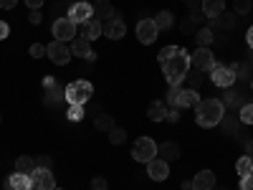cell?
Returning a JSON list of instances; mask_svg holds the SVG:
<instances>
[{
  "label": "cell",
  "mask_w": 253,
  "mask_h": 190,
  "mask_svg": "<svg viewBox=\"0 0 253 190\" xmlns=\"http://www.w3.org/2000/svg\"><path fill=\"white\" fill-rule=\"evenodd\" d=\"M251 89H253V79H251Z\"/></svg>",
  "instance_id": "obj_58"
},
{
  "label": "cell",
  "mask_w": 253,
  "mask_h": 190,
  "mask_svg": "<svg viewBox=\"0 0 253 190\" xmlns=\"http://www.w3.org/2000/svg\"><path fill=\"white\" fill-rule=\"evenodd\" d=\"M101 36H107V38H112V41L124 38V36H126V26H124V20L117 15V18L107 20V23H101Z\"/></svg>",
  "instance_id": "obj_14"
},
{
  "label": "cell",
  "mask_w": 253,
  "mask_h": 190,
  "mask_svg": "<svg viewBox=\"0 0 253 190\" xmlns=\"http://www.w3.org/2000/svg\"><path fill=\"white\" fill-rule=\"evenodd\" d=\"M53 190H63V188H53Z\"/></svg>",
  "instance_id": "obj_59"
},
{
  "label": "cell",
  "mask_w": 253,
  "mask_h": 190,
  "mask_svg": "<svg viewBox=\"0 0 253 190\" xmlns=\"http://www.w3.org/2000/svg\"><path fill=\"white\" fill-rule=\"evenodd\" d=\"M15 173H23V175H33L36 173V160L33 157H18L15 160Z\"/></svg>",
  "instance_id": "obj_30"
},
{
  "label": "cell",
  "mask_w": 253,
  "mask_h": 190,
  "mask_svg": "<svg viewBox=\"0 0 253 190\" xmlns=\"http://www.w3.org/2000/svg\"><path fill=\"white\" fill-rule=\"evenodd\" d=\"M243 147H246V155H248V157H253V137H251V140H246V144H243Z\"/></svg>",
  "instance_id": "obj_51"
},
{
  "label": "cell",
  "mask_w": 253,
  "mask_h": 190,
  "mask_svg": "<svg viewBox=\"0 0 253 190\" xmlns=\"http://www.w3.org/2000/svg\"><path fill=\"white\" fill-rule=\"evenodd\" d=\"M46 56L56 63V66H66V63L71 61V48L66 44H61V41H51V44L46 46Z\"/></svg>",
  "instance_id": "obj_9"
},
{
  "label": "cell",
  "mask_w": 253,
  "mask_h": 190,
  "mask_svg": "<svg viewBox=\"0 0 253 190\" xmlns=\"http://www.w3.org/2000/svg\"><path fill=\"white\" fill-rule=\"evenodd\" d=\"M195 119L200 127H218L220 119L225 117V107H223V101L220 99H200V104L195 107Z\"/></svg>",
  "instance_id": "obj_2"
},
{
  "label": "cell",
  "mask_w": 253,
  "mask_h": 190,
  "mask_svg": "<svg viewBox=\"0 0 253 190\" xmlns=\"http://www.w3.org/2000/svg\"><path fill=\"white\" fill-rule=\"evenodd\" d=\"M71 56H81V58H86V61H94L96 53L91 51V41L84 38V36H76L71 41Z\"/></svg>",
  "instance_id": "obj_16"
},
{
  "label": "cell",
  "mask_w": 253,
  "mask_h": 190,
  "mask_svg": "<svg viewBox=\"0 0 253 190\" xmlns=\"http://www.w3.org/2000/svg\"><path fill=\"white\" fill-rule=\"evenodd\" d=\"M162 71H165V79L170 87H180V84L185 81L187 71H190V53L187 51H177L167 63H162Z\"/></svg>",
  "instance_id": "obj_1"
},
{
  "label": "cell",
  "mask_w": 253,
  "mask_h": 190,
  "mask_svg": "<svg viewBox=\"0 0 253 190\" xmlns=\"http://www.w3.org/2000/svg\"><path fill=\"white\" fill-rule=\"evenodd\" d=\"M94 18L101 20V23H107V20L117 18V10H114V5L109 3V0H96L94 3Z\"/></svg>",
  "instance_id": "obj_20"
},
{
  "label": "cell",
  "mask_w": 253,
  "mask_h": 190,
  "mask_svg": "<svg viewBox=\"0 0 253 190\" xmlns=\"http://www.w3.org/2000/svg\"><path fill=\"white\" fill-rule=\"evenodd\" d=\"M31 180H33V188L36 190H53L56 188L53 170H41V167H36V173L31 175Z\"/></svg>",
  "instance_id": "obj_17"
},
{
  "label": "cell",
  "mask_w": 253,
  "mask_h": 190,
  "mask_svg": "<svg viewBox=\"0 0 253 190\" xmlns=\"http://www.w3.org/2000/svg\"><path fill=\"white\" fill-rule=\"evenodd\" d=\"M109 142H112V144H122V142H126V132L122 130V127H114V130L109 132Z\"/></svg>",
  "instance_id": "obj_37"
},
{
  "label": "cell",
  "mask_w": 253,
  "mask_h": 190,
  "mask_svg": "<svg viewBox=\"0 0 253 190\" xmlns=\"http://www.w3.org/2000/svg\"><path fill=\"white\" fill-rule=\"evenodd\" d=\"M220 101H223V107H228V109H241L243 104H248L246 96H243V89H241V87H228Z\"/></svg>",
  "instance_id": "obj_15"
},
{
  "label": "cell",
  "mask_w": 253,
  "mask_h": 190,
  "mask_svg": "<svg viewBox=\"0 0 253 190\" xmlns=\"http://www.w3.org/2000/svg\"><path fill=\"white\" fill-rule=\"evenodd\" d=\"M180 51V46H165L160 53H157V58H160V63H167V61H170L175 53Z\"/></svg>",
  "instance_id": "obj_36"
},
{
  "label": "cell",
  "mask_w": 253,
  "mask_h": 190,
  "mask_svg": "<svg viewBox=\"0 0 253 190\" xmlns=\"http://www.w3.org/2000/svg\"><path fill=\"white\" fill-rule=\"evenodd\" d=\"M190 66H193V69H198V71H213L215 69V53L213 51H210V48H200L198 46V51L193 53V56H190Z\"/></svg>",
  "instance_id": "obj_8"
},
{
  "label": "cell",
  "mask_w": 253,
  "mask_h": 190,
  "mask_svg": "<svg viewBox=\"0 0 253 190\" xmlns=\"http://www.w3.org/2000/svg\"><path fill=\"white\" fill-rule=\"evenodd\" d=\"M167 122H177L180 119V112H177V107H172V109H167V117H165Z\"/></svg>",
  "instance_id": "obj_46"
},
{
  "label": "cell",
  "mask_w": 253,
  "mask_h": 190,
  "mask_svg": "<svg viewBox=\"0 0 253 190\" xmlns=\"http://www.w3.org/2000/svg\"><path fill=\"white\" fill-rule=\"evenodd\" d=\"M69 8H71V5H69ZM69 8H66V0H56V3L48 8V13H51V15H61V13H66Z\"/></svg>",
  "instance_id": "obj_39"
},
{
  "label": "cell",
  "mask_w": 253,
  "mask_h": 190,
  "mask_svg": "<svg viewBox=\"0 0 253 190\" xmlns=\"http://www.w3.org/2000/svg\"><path fill=\"white\" fill-rule=\"evenodd\" d=\"M56 84H58V81H56L53 76H46V79H43V89H51V87H56Z\"/></svg>",
  "instance_id": "obj_50"
},
{
  "label": "cell",
  "mask_w": 253,
  "mask_h": 190,
  "mask_svg": "<svg viewBox=\"0 0 253 190\" xmlns=\"http://www.w3.org/2000/svg\"><path fill=\"white\" fill-rule=\"evenodd\" d=\"M210 79H213V84L220 87V89L236 87V71L230 69L228 63H218V58H215V69L210 71Z\"/></svg>",
  "instance_id": "obj_7"
},
{
  "label": "cell",
  "mask_w": 253,
  "mask_h": 190,
  "mask_svg": "<svg viewBox=\"0 0 253 190\" xmlns=\"http://www.w3.org/2000/svg\"><path fill=\"white\" fill-rule=\"evenodd\" d=\"M187 18H190V20H193V23H195V26H203V23H205V20H208V18L203 15V10H200V8H198V10H190V15H187Z\"/></svg>",
  "instance_id": "obj_41"
},
{
  "label": "cell",
  "mask_w": 253,
  "mask_h": 190,
  "mask_svg": "<svg viewBox=\"0 0 253 190\" xmlns=\"http://www.w3.org/2000/svg\"><path fill=\"white\" fill-rule=\"evenodd\" d=\"M155 26H157V31H170L172 26H175V15L170 13V10H160L155 18Z\"/></svg>",
  "instance_id": "obj_24"
},
{
  "label": "cell",
  "mask_w": 253,
  "mask_h": 190,
  "mask_svg": "<svg viewBox=\"0 0 253 190\" xmlns=\"http://www.w3.org/2000/svg\"><path fill=\"white\" fill-rule=\"evenodd\" d=\"M236 170H238V175L241 178H246V175H253V157H241L238 160V165H236Z\"/></svg>",
  "instance_id": "obj_32"
},
{
  "label": "cell",
  "mask_w": 253,
  "mask_h": 190,
  "mask_svg": "<svg viewBox=\"0 0 253 190\" xmlns=\"http://www.w3.org/2000/svg\"><path fill=\"white\" fill-rule=\"evenodd\" d=\"M238 119H241V124H253V101L243 104V107L238 109Z\"/></svg>",
  "instance_id": "obj_34"
},
{
  "label": "cell",
  "mask_w": 253,
  "mask_h": 190,
  "mask_svg": "<svg viewBox=\"0 0 253 190\" xmlns=\"http://www.w3.org/2000/svg\"><path fill=\"white\" fill-rule=\"evenodd\" d=\"M218 127L223 130V135H225V137H233V135L241 130V119H238V117H223Z\"/></svg>",
  "instance_id": "obj_26"
},
{
  "label": "cell",
  "mask_w": 253,
  "mask_h": 190,
  "mask_svg": "<svg viewBox=\"0 0 253 190\" xmlns=\"http://www.w3.org/2000/svg\"><path fill=\"white\" fill-rule=\"evenodd\" d=\"M246 41H248V46H251V51H253V26L248 28V33H246Z\"/></svg>",
  "instance_id": "obj_53"
},
{
  "label": "cell",
  "mask_w": 253,
  "mask_h": 190,
  "mask_svg": "<svg viewBox=\"0 0 253 190\" xmlns=\"http://www.w3.org/2000/svg\"><path fill=\"white\" fill-rule=\"evenodd\" d=\"M94 127H96L99 132H107V135H109V132L114 130V117L107 114V112H101V114L94 117Z\"/></svg>",
  "instance_id": "obj_27"
},
{
  "label": "cell",
  "mask_w": 253,
  "mask_h": 190,
  "mask_svg": "<svg viewBox=\"0 0 253 190\" xmlns=\"http://www.w3.org/2000/svg\"><path fill=\"white\" fill-rule=\"evenodd\" d=\"M167 104L177 107V109H190V107H198L200 104V94H198V89L170 87V92H167Z\"/></svg>",
  "instance_id": "obj_3"
},
{
  "label": "cell",
  "mask_w": 253,
  "mask_h": 190,
  "mask_svg": "<svg viewBox=\"0 0 253 190\" xmlns=\"http://www.w3.org/2000/svg\"><path fill=\"white\" fill-rule=\"evenodd\" d=\"M94 96V87L86 79H76L66 87V101L69 104H86Z\"/></svg>",
  "instance_id": "obj_4"
},
{
  "label": "cell",
  "mask_w": 253,
  "mask_h": 190,
  "mask_svg": "<svg viewBox=\"0 0 253 190\" xmlns=\"http://www.w3.org/2000/svg\"><path fill=\"white\" fill-rule=\"evenodd\" d=\"M147 175H150L155 183H162V180L170 178V165H167V160H162V157H155V160L147 162Z\"/></svg>",
  "instance_id": "obj_13"
},
{
  "label": "cell",
  "mask_w": 253,
  "mask_h": 190,
  "mask_svg": "<svg viewBox=\"0 0 253 190\" xmlns=\"http://www.w3.org/2000/svg\"><path fill=\"white\" fill-rule=\"evenodd\" d=\"M195 41H198V46H200V48H210V44L215 41V31H210V28L205 26V28L195 31Z\"/></svg>",
  "instance_id": "obj_28"
},
{
  "label": "cell",
  "mask_w": 253,
  "mask_h": 190,
  "mask_svg": "<svg viewBox=\"0 0 253 190\" xmlns=\"http://www.w3.org/2000/svg\"><path fill=\"white\" fill-rule=\"evenodd\" d=\"M31 56H33V58H43V56H46V46H43V44H33V46H31Z\"/></svg>",
  "instance_id": "obj_42"
},
{
  "label": "cell",
  "mask_w": 253,
  "mask_h": 190,
  "mask_svg": "<svg viewBox=\"0 0 253 190\" xmlns=\"http://www.w3.org/2000/svg\"><path fill=\"white\" fill-rule=\"evenodd\" d=\"M246 63H248V69H251V71H253V51H251V53H248V58H246Z\"/></svg>",
  "instance_id": "obj_54"
},
{
  "label": "cell",
  "mask_w": 253,
  "mask_h": 190,
  "mask_svg": "<svg viewBox=\"0 0 253 190\" xmlns=\"http://www.w3.org/2000/svg\"><path fill=\"white\" fill-rule=\"evenodd\" d=\"M63 101H66V87H61V84H56V87L46 89V107L56 109V107H61Z\"/></svg>",
  "instance_id": "obj_21"
},
{
  "label": "cell",
  "mask_w": 253,
  "mask_h": 190,
  "mask_svg": "<svg viewBox=\"0 0 253 190\" xmlns=\"http://www.w3.org/2000/svg\"><path fill=\"white\" fill-rule=\"evenodd\" d=\"M8 33H10L8 23H5V20H0V41H3V38H8Z\"/></svg>",
  "instance_id": "obj_48"
},
{
  "label": "cell",
  "mask_w": 253,
  "mask_h": 190,
  "mask_svg": "<svg viewBox=\"0 0 253 190\" xmlns=\"http://www.w3.org/2000/svg\"><path fill=\"white\" fill-rule=\"evenodd\" d=\"M182 190H193V180H185L182 183Z\"/></svg>",
  "instance_id": "obj_55"
},
{
  "label": "cell",
  "mask_w": 253,
  "mask_h": 190,
  "mask_svg": "<svg viewBox=\"0 0 253 190\" xmlns=\"http://www.w3.org/2000/svg\"><path fill=\"white\" fill-rule=\"evenodd\" d=\"M46 0H26V5L31 8V10H41V5H43Z\"/></svg>",
  "instance_id": "obj_47"
},
{
  "label": "cell",
  "mask_w": 253,
  "mask_h": 190,
  "mask_svg": "<svg viewBox=\"0 0 253 190\" xmlns=\"http://www.w3.org/2000/svg\"><path fill=\"white\" fill-rule=\"evenodd\" d=\"M107 188H109L107 178H94L91 180V190H107Z\"/></svg>",
  "instance_id": "obj_43"
},
{
  "label": "cell",
  "mask_w": 253,
  "mask_h": 190,
  "mask_svg": "<svg viewBox=\"0 0 253 190\" xmlns=\"http://www.w3.org/2000/svg\"><path fill=\"white\" fill-rule=\"evenodd\" d=\"M213 190H225V188H218V185H215V188H213Z\"/></svg>",
  "instance_id": "obj_56"
},
{
  "label": "cell",
  "mask_w": 253,
  "mask_h": 190,
  "mask_svg": "<svg viewBox=\"0 0 253 190\" xmlns=\"http://www.w3.org/2000/svg\"><path fill=\"white\" fill-rule=\"evenodd\" d=\"M69 18L74 20V23H86L89 18H94V5L86 3V0H76V3H71V8H69Z\"/></svg>",
  "instance_id": "obj_11"
},
{
  "label": "cell",
  "mask_w": 253,
  "mask_h": 190,
  "mask_svg": "<svg viewBox=\"0 0 253 190\" xmlns=\"http://www.w3.org/2000/svg\"><path fill=\"white\" fill-rule=\"evenodd\" d=\"M218 183H215V173L213 170H200L195 178H193V190H213Z\"/></svg>",
  "instance_id": "obj_18"
},
{
  "label": "cell",
  "mask_w": 253,
  "mask_h": 190,
  "mask_svg": "<svg viewBox=\"0 0 253 190\" xmlns=\"http://www.w3.org/2000/svg\"><path fill=\"white\" fill-rule=\"evenodd\" d=\"M81 26H84V38L96 41L101 36V20H96V18H89L86 23H81Z\"/></svg>",
  "instance_id": "obj_25"
},
{
  "label": "cell",
  "mask_w": 253,
  "mask_h": 190,
  "mask_svg": "<svg viewBox=\"0 0 253 190\" xmlns=\"http://www.w3.org/2000/svg\"><path fill=\"white\" fill-rule=\"evenodd\" d=\"M157 155L167 162H172L180 157V147H177V142H162V144H157Z\"/></svg>",
  "instance_id": "obj_23"
},
{
  "label": "cell",
  "mask_w": 253,
  "mask_h": 190,
  "mask_svg": "<svg viewBox=\"0 0 253 190\" xmlns=\"http://www.w3.org/2000/svg\"><path fill=\"white\" fill-rule=\"evenodd\" d=\"M233 13L241 18V15H248L251 13V0H233Z\"/></svg>",
  "instance_id": "obj_35"
},
{
  "label": "cell",
  "mask_w": 253,
  "mask_h": 190,
  "mask_svg": "<svg viewBox=\"0 0 253 190\" xmlns=\"http://www.w3.org/2000/svg\"><path fill=\"white\" fill-rule=\"evenodd\" d=\"M157 33H160V31H157V26H155L152 18H144V20H139V23H137V38H139V44H144V46L155 44Z\"/></svg>",
  "instance_id": "obj_10"
},
{
  "label": "cell",
  "mask_w": 253,
  "mask_h": 190,
  "mask_svg": "<svg viewBox=\"0 0 253 190\" xmlns=\"http://www.w3.org/2000/svg\"><path fill=\"white\" fill-rule=\"evenodd\" d=\"M241 190H253V175L241 178Z\"/></svg>",
  "instance_id": "obj_45"
},
{
  "label": "cell",
  "mask_w": 253,
  "mask_h": 190,
  "mask_svg": "<svg viewBox=\"0 0 253 190\" xmlns=\"http://www.w3.org/2000/svg\"><path fill=\"white\" fill-rule=\"evenodd\" d=\"M28 20H31L33 26L43 23V13H41V10H28Z\"/></svg>",
  "instance_id": "obj_44"
},
{
  "label": "cell",
  "mask_w": 253,
  "mask_h": 190,
  "mask_svg": "<svg viewBox=\"0 0 253 190\" xmlns=\"http://www.w3.org/2000/svg\"><path fill=\"white\" fill-rule=\"evenodd\" d=\"M238 26V15L236 13H220L218 18H208V28L210 31H233Z\"/></svg>",
  "instance_id": "obj_12"
},
{
  "label": "cell",
  "mask_w": 253,
  "mask_h": 190,
  "mask_svg": "<svg viewBox=\"0 0 253 190\" xmlns=\"http://www.w3.org/2000/svg\"><path fill=\"white\" fill-rule=\"evenodd\" d=\"M185 5H187L190 10H198V8L203 5V0H185Z\"/></svg>",
  "instance_id": "obj_49"
},
{
  "label": "cell",
  "mask_w": 253,
  "mask_h": 190,
  "mask_svg": "<svg viewBox=\"0 0 253 190\" xmlns=\"http://www.w3.org/2000/svg\"><path fill=\"white\" fill-rule=\"evenodd\" d=\"M33 160H36V167H41V170H53V157L38 155V157H33Z\"/></svg>",
  "instance_id": "obj_38"
},
{
  "label": "cell",
  "mask_w": 253,
  "mask_h": 190,
  "mask_svg": "<svg viewBox=\"0 0 253 190\" xmlns=\"http://www.w3.org/2000/svg\"><path fill=\"white\" fill-rule=\"evenodd\" d=\"M66 117H69L71 122H79V119L86 117V109H84V104H69V112H66Z\"/></svg>",
  "instance_id": "obj_33"
},
{
  "label": "cell",
  "mask_w": 253,
  "mask_h": 190,
  "mask_svg": "<svg viewBox=\"0 0 253 190\" xmlns=\"http://www.w3.org/2000/svg\"><path fill=\"white\" fill-rule=\"evenodd\" d=\"M147 117H150L152 122H162V119L167 117V104H162V101H152V104H150V109H147Z\"/></svg>",
  "instance_id": "obj_29"
},
{
  "label": "cell",
  "mask_w": 253,
  "mask_h": 190,
  "mask_svg": "<svg viewBox=\"0 0 253 190\" xmlns=\"http://www.w3.org/2000/svg\"><path fill=\"white\" fill-rule=\"evenodd\" d=\"M18 0H0V8H15Z\"/></svg>",
  "instance_id": "obj_52"
},
{
  "label": "cell",
  "mask_w": 253,
  "mask_h": 190,
  "mask_svg": "<svg viewBox=\"0 0 253 190\" xmlns=\"http://www.w3.org/2000/svg\"><path fill=\"white\" fill-rule=\"evenodd\" d=\"M180 28H182V33H185V36H195V23H193V20H190L187 15L182 18V23H180Z\"/></svg>",
  "instance_id": "obj_40"
},
{
  "label": "cell",
  "mask_w": 253,
  "mask_h": 190,
  "mask_svg": "<svg viewBox=\"0 0 253 190\" xmlns=\"http://www.w3.org/2000/svg\"><path fill=\"white\" fill-rule=\"evenodd\" d=\"M132 157L137 162H150L157 157V142L152 137H137V142L132 144Z\"/></svg>",
  "instance_id": "obj_5"
},
{
  "label": "cell",
  "mask_w": 253,
  "mask_h": 190,
  "mask_svg": "<svg viewBox=\"0 0 253 190\" xmlns=\"http://www.w3.org/2000/svg\"><path fill=\"white\" fill-rule=\"evenodd\" d=\"M0 124H3V114H0Z\"/></svg>",
  "instance_id": "obj_57"
},
{
  "label": "cell",
  "mask_w": 253,
  "mask_h": 190,
  "mask_svg": "<svg viewBox=\"0 0 253 190\" xmlns=\"http://www.w3.org/2000/svg\"><path fill=\"white\" fill-rule=\"evenodd\" d=\"M5 190H33V180H31V175L13 173V175L5 180Z\"/></svg>",
  "instance_id": "obj_19"
},
{
  "label": "cell",
  "mask_w": 253,
  "mask_h": 190,
  "mask_svg": "<svg viewBox=\"0 0 253 190\" xmlns=\"http://www.w3.org/2000/svg\"><path fill=\"white\" fill-rule=\"evenodd\" d=\"M200 84H203V71L190 69L187 76H185V87H187V89H200Z\"/></svg>",
  "instance_id": "obj_31"
},
{
  "label": "cell",
  "mask_w": 253,
  "mask_h": 190,
  "mask_svg": "<svg viewBox=\"0 0 253 190\" xmlns=\"http://www.w3.org/2000/svg\"><path fill=\"white\" fill-rule=\"evenodd\" d=\"M200 10H203L205 18H218L225 10V0H203Z\"/></svg>",
  "instance_id": "obj_22"
},
{
  "label": "cell",
  "mask_w": 253,
  "mask_h": 190,
  "mask_svg": "<svg viewBox=\"0 0 253 190\" xmlns=\"http://www.w3.org/2000/svg\"><path fill=\"white\" fill-rule=\"evenodd\" d=\"M76 38V23L63 15V18H56L53 20V41H61V44H69V41Z\"/></svg>",
  "instance_id": "obj_6"
}]
</instances>
